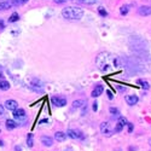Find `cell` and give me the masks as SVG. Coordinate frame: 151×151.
<instances>
[{"instance_id":"6da1fadb","label":"cell","mask_w":151,"mask_h":151,"mask_svg":"<svg viewBox=\"0 0 151 151\" xmlns=\"http://www.w3.org/2000/svg\"><path fill=\"white\" fill-rule=\"evenodd\" d=\"M96 65L102 73H108L120 67V60L116 56L109 52H100L96 58Z\"/></svg>"},{"instance_id":"7a4b0ae2","label":"cell","mask_w":151,"mask_h":151,"mask_svg":"<svg viewBox=\"0 0 151 151\" xmlns=\"http://www.w3.org/2000/svg\"><path fill=\"white\" fill-rule=\"evenodd\" d=\"M62 16L69 21H79L84 16V10L79 6H67L62 10Z\"/></svg>"},{"instance_id":"3957f363","label":"cell","mask_w":151,"mask_h":151,"mask_svg":"<svg viewBox=\"0 0 151 151\" xmlns=\"http://www.w3.org/2000/svg\"><path fill=\"white\" fill-rule=\"evenodd\" d=\"M12 115H13V118L17 123H26L27 122V114L24 111V109L17 108Z\"/></svg>"},{"instance_id":"277c9868","label":"cell","mask_w":151,"mask_h":151,"mask_svg":"<svg viewBox=\"0 0 151 151\" xmlns=\"http://www.w3.org/2000/svg\"><path fill=\"white\" fill-rule=\"evenodd\" d=\"M100 132H102V134H104L105 137H111L114 133V129L111 128L109 122H103L100 125Z\"/></svg>"},{"instance_id":"5b68a950","label":"cell","mask_w":151,"mask_h":151,"mask_svg":"<svg viewBox=\"0 0 151 151\" xmlns=\"http://www.w3.org/2000/svg\"><path fill=\"white\" fill-rule=\"evenodd\" d=\"M127 120H126V117H123V116H118V118H117V123H116V127H115V129H114V133H118V132H121V130L123 129V127L125 126H127Z\"/></svg>"},{"instance_id":"8992f818","label":"cell","mask_w":151,"mask_h":151,"mask_svg":"<svg viewBox=\"0 0 151 151\" xmlns=\"http://www.w3.org/2000/svg\"><path fill=\"white\" fill-rule=\"evenodd\" d=\"M51 102H52V104H53L55 106H57V108H63V106L67 105V99L63 98V97H58V96H57V97H52Z\"/></svg>"},{"instance_id":"52a82bcc","label":"cell","mask_w":151,"mask_h":151,"mask_svg":"<svg viewBox=\"0 0 151 151\" xmlns=\"http://www.w3.org/2000/svg\"><path fill=\"white\" fill-rule=\"evenodd\" d=\"M67 135L72 139H84V134L77 129H68L67 130Z\"/></svg>"},{"instance_id":"ba28073f","label":"cell","mask_w":151,"mask_h":151,"mask_svg":"<svg viewBox=\"0 0 151 151\" xmlns=\"http://www.w3.org/2000/svg\"><path fill=\"white\" fill-rule=\"evenodd\" d=\"M5 108L9 110V111H15V110L18 108V103L16 102V100H12V99H9L5 102Z\"/></svg>"},{"instance_id":"9c48e42d","label":"cell","mask_w":151,"mask_h":151,"mask_svg":"<svg viewBox=\"0 0 151 151\" xmlns=\"http://www.w3.org/2000/svg\"><path fill=\"white\" fill-rule=\"evenodd\" d=\"M125 99H126V103H127L128 105H130V106L135 105V104L138 103V100H139L138 96H135V94H128V96H126Z\"/></svg>"},{"instance_id":"30bf717a","label":"cell","mask_w":151,"mask_h":151,"mask_svg":"<svg viewBox=\"0 0 151 151\" xmlns=\"http://www.w3.org/2000/svg\"><path fill=\"white\" fill-rule=\"evenodd\" d=\"M104 92V87L102 85H97L94 87V89L92 91V93H91V97H93V98H98L99 96H102V93Z\"/></svg>"},{"instance_id":"8fae6325","label":"cell","mask_w":151,"mask_h":151,"mask_svg":"<svg viewBox=\"0 0 151 151\" xmlns=\"http://www.w3.org/2000/svg\"><path fill=\"white\" fill-rule=\"evenodd\" d=\"M138 12L140 16H150L151 15V6H146V5L140 6Z\"/></svg>"},{"instance_id":"7c38bea8","label":"cell","mask_w":151,"mask_h":151,"mask_svg":"<svg viewBox=\"0 0 151 151\" xmlns=\"http://www.w3.org/2000/svg\"><path fill=\"white\" fill-rule=\"evenodd\" d=\"M32 87L33 89H35V91H39V92H43V84L40 82V80H38V79H34L33 81H32Z\"/></svg>"},{"instance_id":"4fadbf2b","label":"cell","mask_w":151,"mask_h":151,"mask_svg":"<svg viewBox=\"0 0 151 151\" xmlns=\"http://www.w3.org/2000/svg\"><path fill=\"white\" fill-rule=\"evenodd\" d=\"M41 143H43L44 146L50 147V146H52V145H53V140H52V138L44 135V137H41Z\"/></svg>"},{"instance_id":"5bb4252c","label":"cell","mask_w":151,"mask_h":151,"mask_svg":"<svg viewBox=\"0 0 151 151\" xmlns=\"http://www.w3.org/2000/svg\"><path fill=\"white\" fill-rule=\"evenodd\" d=\"M67 133H63V132H56L55 133V139L57 140V142H64V140L67 139Z\"/></svg>"},{"instance_id":"9a60e30c","label":"cell","mask_w":151,"mask_h":151,"mask_svg":"<svg viewBox=\"0 0 151 151\" xmlns=\"http://www.w3.org/2000/svg\"><path fill=\"white\" fill-rule=\"evenodd\" d=\"M18 127V123L16 122L15 120H7L6 121V128L7 129H15Z\"/></svg>"},{"instance_id":"2e32d148","label":"cell","mask_w":151,"mask_h":151,"mask_svg":"<svg viewBox=\"0 0 151 151\" xmlns=\"http://www.w3.org/2000/svg\"><path fill=\"white\" fill-rule=\"evenodd\" d=\"M27 145H28V147H33V145H34V135H33V133H28V135H27Z\"/></svg>"},{"instance_id":"e0dca14e","label":"cell","mask_w":151,"mask_h":151,"mask_svg":"<svg viewBox=\"0 0 151 151\" xmlns=\"http://www.w3.org/2000/svg\"><path fill=\"white\" fill-rule=\"evenodd\" d=\"M12 3H9V1H4V3H0V11H4V10H9L11 9Z\"/></svg>"},{"instance_id":"ac0fdd59","label":"cell","mask_w":151,"mask_h":151,"mask_svg":"<svg viewBox=\"0 0 151 151\" xmlns=\"http://www.w3.org/2000/svg\"><path fill=\"white\" fill-rule=\"evenodd\" d=\"M10 88V84L6 80H0V89L1 91H7Z\"/></svg>"},{"instance_id":"d6986e66","label":"cell","mask_w":151,"mask_h":151,"mask_svg":"<svg viewBox=\"0 0 151 151\" xmlns=\"http://www.w3.org/2000/svg\"><path fill=\"white\" fill-rule=\"evenodd\" d=\"M19 19V15H18V12H13L11 16L9 17V22L10 23H15V22H17Z\"/></svg>"},{"instance_id":"ffe728a7","label":"cell","mask_w":151,"mask_h":151,"mask_svg":"<svg viewBox=\"0 0 151 151\" xmlns=\"http://www.w3.org/2000/svg\"><path fill=\"white\" fill-rule=\"evenodd\" d=\"M138 84L140 85V86H142L144 89H149L150 88V84L146 81V80H143V79H139L138 80Z\"/></svg>"},{"instance_id":"44dd1931","label":"cell","mask_w":151,"mask_h":151,"mask_svg":"<svg viewBox=\"0 0 151 151\" xmlns=\"http://www.w3.org/2000/svg\"><path fill=\"white\" fill-rule=\"evenodd\" d=\"M84 104H85V100H75V102L73 103V109H79Z\"/></svg>"},{"instance_id":"7402d4cb","label":"cell","mask_w":151,"mask_h":151,"mask_svg":"<svg viewBox=\"0 0 151 151\" xmlns=\"http://www.w3.org/2000/svg\"><path fill=\"white\" fill-rule=\"evenodd\" d=\"M128 11H129V6H128V5L121 6V9H120V13L122 15V16H126V15L128 13Z\"/></svg>"},{"instance_id":"603a6c76","label":"cell","mask_w":151,"mask_h":151,"mask_svg":"<svg viewBox=\"0 0 151 151\" xmlns=\"http://www.w3.org/2000/svg\"><path fill=\"white\" fill-rule=\"evenodd\" d=\"M109 111H110V114H111L114 117H117V118H118L120 113H118V110H117L116 108H110V109H109Z\"/></svg>"},{"instance_id":"cb8c5ba5","label":"cell","mask_w":151,"mask_h":151,"mask_svg":"<svg viewBox=\"0 0 151 151\" xmlns=\"http://www.w3.org/2000/svg\"><path fill=\"white\" fill-rule=\"evenodd\" d=\"M79 1L85 4V5H93L97 3V0H79Z\"/></svg>"},{"instance_id":"d4e9b609","label":"cell","mask_w":151,"mask_h":151,"mask_svg":"<svg viewBox=\"0 0 151 151\" xmlns=\"http://www.w3.org/2000/svg\"><path fill=\"white\" fill-rule=\"evenodd\" d=\"M98 12H99L100 16H103V17H106L108 16V12H106V10L104 7H99L98 9Z\"/></svg>"},{"instance_id":"484cf974","label":"cell","mask_w":151,"mask_h":151,"mask_svg":"<svg viewBox=\"0 0 151 151\" xmlns=\"http://www.w3.org/2000/svg\"><path fill=\"white\" fill-rule=\"evenodd\" d=\"M22 4H24L23 0H12V5H15V6H19Z\"/></svg>"},{"instance_id":"4316f807","label":"cell","mask_w":151,"mask_h":151,"mask_svg":"<svg viewBox=\"0 0 151 151\" xmlns=\"http://www.w3.org/2000/svg\"><path fill=\"white\" fill-rule=\"evenodd\" d=\"M106 94H108V98L111 100V99H114V94H113V92L111 91H106Z\"/></svg>"},{"instance_id":"83f0119b","label":"cell","mask_w":151,"mask_h":151,"mask_svg":"<svg viewBox=\"0 0 151 151\" xmlns=\"http://www.w3.org/2000/svg\"><path fill=\"white\" fill-rule=\"evenodd\" d=\"M116 87H117V89H118V91H121V92H125V91L127 89V87H123V86H120V85H118V86H116Z\"/></svg>"},{"instance_id":"f1b7e54d","label":"cell","mask_w":151,"mask_h":151,"mask_svg":"<svg viewBox=\"0 0 151 151\" xmlns=\"http://www.w3.org/2000/svg\"><path fill=\"white\" fill-rule=\"evenodd\" d=\"M127 126H128V132H129V133L133 132V125H132V123H127Z\"/></svg>"},{"instance_id":"f546056e","label":"cell","mask_w":151,"mask_h":151,"mask_svg":"<svg viewBox=\"0 0 151 151\" xmlns=\"http://www.w3.org/2000/svg\"><path fill=\"white\" fill-rule=\"evenodd\" d=\"M93 110H94V111H97V110H98V103L97 102L93 103Z\"/></svg>"},{"instance_id":"4dcf8cb0","label":"cell","mask_w":151,"mask_h":151,"mask_svg":"<svg viewBox=\"0 0 151 151\" xmlns=\"http://www.w3.org/2000/svg\"><path fill=\"white\" fill-rule=\"evenodd\" d=\"M67 0H55V3L56 4H63V3H65Z\"/></svg>"},{"instance_id":"1f68e13d","label":"cell","mask_w":151,"mask_h":151,"mask_svg":"<svg viewBox=\"0 0 151 151\" xmlns=\"http://www.w3.org/2000/svg\"><path fill=\"white\" fill-rule=\"evenodd\" d=\"M4 115V106L3 105H0V116Z\"/></svg>"},{"instance_id":"d6a6232c","label":"cell","mask_w":151,"mask_h":151,"mask_svg":"<svg viewBox=\"0 0 151 151\" xmlns=\"http://www.w3.org/2000/svg\"><path fill=\"white\" fill-rule=\"evenodd\" d=\"M39 123H40V125H41V123H48V120H41Z\"/></svg>"},{"instance_id":"836d02e7","label":"cell","mask_w":151,"mask_h":151,"mask_svg":"<svg viewBox=\"0 0 151 151\" xmlns=\"http://www.w3.org/2000/svg\"><path fill=\"white\" fill-rule=\"evenodd\" d=\"M3 77V68H1V65H0V79Z\"/></svg>"},{"instance_id":"e575fe53","label":"cell","mask_w":151,"mask_h":151,"mask_svg":"<svg viewBox=\"0 0 151 151\" xmlns=\"http://www.w3.org/2000/svg\"><path fill=\"white\" fill-rule=\"evenodd\" d=\"M15 150H16V151H22L21 146H15Z\"/></svg>"},{"instance_id":"d590c367","label":"cell","mask_w":151,"mask_h":151,"mask_svg":"<svg viewBox=\"0 0 151 151\" xmlns=\"http://www.w3.org/2000/svg\"><path fill=\"white\" fill-rule=\"evenodd\" d=\"M0 27H1V29H4L5 27H4V23H3V21H0Z\"/></svg>"},{"instance_id":"8d00e7d4","label":"cell","mask_w":151,"mask_h":151,"mask_svg":"<svg viewBox=\"0 0 151 151\" xmlns=\"http://www.w3.org/2000/svg\"><path fill=\"white\" fill-rule=\"evenodd\" d=\"M64 151H73V149H70V147H68V149H65Z\"/></svg>"},{"instance_id":"74e56055","label":"cell","mask_w":151,"mask_h":151,"mask_svg":"<svg viewBox=\"0 0 151 151\" xmlns=\"http://www.w3.org/2000/svg\"><path fill=\"white\" fill-rule=\"evenodd\" d=\"M0 146H4V143H3V140H0Z\"/></svg>"},{"instance_id":"f35d334b","label":"cell","mask_w":151,"mask_h":151,"mask_svg":"<svg viewBox=\"0 0 151 151\" xmlns=\"http://www.w3.org/2000/svg\"><path fill=\"white\" fill-rule=\"evenodd\" d=\"M29 1V0H23V3H28Z\"/></svg>"},{"instance_id":"ab89813d","label":"cell","mask_w":151,"mask_h":151,"mask_svg":"<svg viewBox=\"0 0 151 151\" xmlns=\"http://www.w3.org/2000/svg\"><path fill=\"white\" fill-rule=\"evenodd\" d=\"M149 143H150V145H151V139H150V140H149Z\"/></svg>"},{"instance_id":"60d3db41","label":"cell","mask_w":151,"mask_h":151,"mask_svg":"<svg viewBox=\"0 0 151 151\" xmlns=\"http://www.w3.org/2000/svg\"><path fill=\"white\" fill-rule=\"evenodd\" d=\"M0 132H1V129H0Z\"/></svg>"}]
</instances>
